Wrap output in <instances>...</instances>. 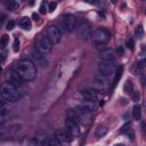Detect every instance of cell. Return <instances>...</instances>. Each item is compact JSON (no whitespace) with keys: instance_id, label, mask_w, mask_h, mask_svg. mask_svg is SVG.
Wrapping results in <instances>:
<instances>
[{"instance_id":"obj_14","label":"cell","mask_w":146,"mask_h":146,"mask_svg":"<svg viewBox=\"0 0 146 146\" xmlns=\"http://www.w3.org/2000/svg\"><path fill=\"white\" fill-rule=\"evenodd\" d=\"M94 83H95V86H96L98 89H105V88H107V87L110 86V80H108L107 76H104V75H102V74L98 73V74L95 76Z\"/></svg>"},{"instance_id":"obj_22","label":"cell","mask_w":146,"mask_h":146,"mask_svg":"<svg viewBox=\"0 0 146 146\" xmlns=\"http://www.w3.org/2000/svg\"><path fill=\"white\" fill-rule=\"evenodd\" d=\"M8 42H9V36H8L7 34H3V35L1 36V41H0V47H1V50H5V48L7 47Z\"/></svg>"},{"instance_id":"obj_20","label":"cell","mask_w":146,"mask_h":146,"mask_svg":"<svg viewBox=\"0 0 146 146\" xmlns=\"http://www.w3.org/2000/svg\"><path fill=\"white\" fill-rule=\"evenodd\" d=\"M122 72H123V67L120 66V67L116 70V72H115V76H114V80H113V88L117 84L119 80L121 79V76H122Z\"/></svg>"},{"instance_id":"obj_34","label":"cell","mask_w":146,"mask_h":146,"mask_svg":"<svg viewBox=\"0 0 146 146\" xmlns=\"http://www.w3.org/2000/svg\"><path fill=\"white\" fill-rule=\"evenodd\" d=\"M145 131H146V122H143V124H141V133H143V136L145 135Z\"/></svg>"},{"instance_id":"obj_15","label":"cell","mask_w":146,"mask_h":146,"mask_svg":"<svg viewBox=\"0 0 146 146\" xmlns=\"http://www.w3.org/2000/svg\"><path fill=\"white\" fill-rule=\"evenodd\" d=\"M57 139H58V141L62 144V145H65V144H67V143H70L71 140H72V136L65 130V131H62V130H57L56 132H55V135H54Z\"/></svg>"},{"instance_id":"obj_16","label":"cell","mask_w":146,"mask_h":146,"mask_svg":"<svg viewBox=\"0 0 146 146\" xmlns=\"http://www.w3.org/2000/svg\"><path fill=\"white\" fill-rule=\"evenodd\" d=\"M80 95L86 100H94L97 98V92L94 89H82L80 91Z\"/></svg>"},{"instance_id":"obj_35","label":"cell","mask_w":146,"mask_h":146,"mask_svg":"<svg viewBox=\"0 0 146 146\" xmlns=\"http://www.w3.org/2000/svg\"><path fill=\"white\" fill-rule=\"evenodd\" d=\"M32 16H33V18H34V21H39V16H38V15H36L35 13H34V14H33Z\"/></svg>"},{"instance_id":"obj_27","label":"cell","mask_w":146,"mask_h":146,"mask_svg":"<svg viewBox=\"0 0 146 146\" xmlns=\"http://www.w3.org/2000/svg\"><path fill=\"white\" fill-rule=\"evenodd\" d=\"M13 49H14V51H15V52H17V51L19 50V40H18L17 38H15V40H14Z\"/></svg>"},{"instance_id":"obj_4","label":"cell","mask_w":146,"mask_h":146,"mask_svg":"<svg viewBox=\"0 0 146 146\" xmlns=\"http://www.w3.org/2000/svg\"><path fill=\"white\" fill-rule=\"evenodd\" d=\"M35 48L39 52H41L42 55H47L51 51V48H52V43L49 41V39L44 35H41L38 38L36 42H35Z\"/></svg>"},{"instance_id":"obj_26","label":"cell","mask_w":146,"mask_h":146,"mask_svg":"<svg viewBox=\"0 0 146 146\" xmlns=\"http://www.w3.org/2000/svg\"><path fill=\"white\" fill-rule=\"evenodd\" d=\"M130 97L132 98V100H135V102H138V100H139V98H140V95H139V92H138V91L133 90V91L130 94Z\"/></svg>"},{"instance_id":"obj_29","label":"cell","mask_w":146,"mask_h":146,"mask_svg":"<svg viewBox=\"0 0 146 146\" xmlns=\"http://www.w3.org/2000/svg\"><path fill=\"white\" fill-rule=\"evenodd\" d=\"M130 130H131V128H130V123H128V124H124V125L122 127V129H121L120 132H121V133H123V132H127V133H128Z\"/></svg>"},{"instance_id":"obj_36","label":"cell","mask_w":146,"mask_h":146,"mask_svg":"<svg viewBox=\"0 0 146 146\" xmlns=\"http://www.w3.org/2000/svg\"><path fill=\"white\" fill-rule=\"evenodd\" d=\"M117 146H119V145H117ZM120 146H122V145H120Z\"/></svg>"},{"instance_id":"obj_6","label":"cell","mask_w":146,"mask_h":146,"mask_svg":"<svg viewBox=\"0 0 146 146\" xmlns=\"http://www.w3.org/2000/svg\"><path fill=\"white\" fill-rule=\"evenodd\" d=\"M116 72L115 65L113 64V62H102L98 65V73L110 78L111 75H113Z\"/></svg>"},{"instance_id":"obj_12","label":"cell","mask_w":146,"mask_h":146,"mask_svg":"<svg viewBox=\"0 0 146 146\" xmlns=\"http://www.w3.org/2000/svg\"><path fill=\"white\" fill-rule=\"evenodd\" d=\"M31 58H32V62L39 66H47V60H46V57L44 55H42L41 52H39L38 50H33L31 52Z\"/></svg>"},{"instance_id":"obj_17","label":"cell","mask_w":146,"mask_h":146,"mask_svg":"<svg viewBox=\"0 0 146 146\" xmlns=\"http://www.w3.org/2000/svg\"><path fill=\"white\" fill-rule=\"evenodd\" d=\"M33 144L35 146H50V139L46 136H35L33 138Z\"/></svg>"},{"instance_id":"obj_19","label":"cell","mask_w":146,"mask_h":146,"mask_svg":"<svg viewBox=\"0 0 146 146\" xmlns=\"http://www.w3.org/2000/svg\"><path fill=\"white\" fill-rule=\"evenodd\" d=\"M132 116L133 119L137 121V120H140L141 117V107L139 105H135L133 108H132Z\"/></svg>"},{"instance_id":"obj_18","label":"cell","mask_w":146,"mask_h":146,"mask_svg":"<svg viewBox=\"0 0 146 146\" xmlns=\"http://www.w3.org/2000/svg\"><path fill=\"white\" fill-rule=\"evenodd\" d=\"M19 25H21V27H23L24 30H31V27H32V22H31V19L29 18V17H23L22 19H21V23H19Z\"/></svg>"},{"instance_id":"obj_2","label":"cell","mask_w":146,"mask_h":146,"mask_svg":"<svg viewBox=\"0 0 146 146\" xmlns=\"http://www.w3.org/2000/svg\"><path fill=\"white\" fill-rule=\"evenodd\" d=\"M1 98H2V100L7 102V103H14V102L18 100L19 95L15 87H13L9 83H6L1 88Z\"/></svg>"},{"instance_id":"obj_3","label":"cell","mask_w":146,"mask_h":146,"mask_svg":"<svg viewBox=\"0 0 146 146\" xmlns=\"http://www.w3.org/2000/svg\"><path fill=\"white\" fill-rule=\"evenodd\" d=\"M110 39H111L110 32L104 29H98V30L94 31L91 34V40L97 46H105L110 41Z\"/></svg>"},{"instance_id":"obj_5","label":"cell","mask_w":146,"mask_h":146,"mask_svg":"<svg viewBox=\"0 0 146 146\" xmlns=\"http://www.w3.org/2000/svg\"><path fill=\"white\" fill-rule=\"evenodd\" d=\"M76 34L82 40H88L91 38V31L90 26L86 21H81L76 25Z\"/></svg>"},{"instance_id":"obj_31","label":"cell","mask_w":146,"mask_h":146,"mask_svg":"<svg viewBox=\"0 0 146 146\" xmlns=\"http://www.w3.org/2000/svg\"><path fill=\"white\" fill-rule=\"evenodd\" d=\"M14 26H15V22H14L13 19H10V21H8V22H7L6 29H7V30H13V29H14Z\"/></svg>"},{"instance_id":"obj_24","label":"cell","mask_w":146,"mask_h":146,"mask_svg":"<svg viewBox=\"0 0 146 146\" xmlns=\"http://www.w3.org/2000/svg\"><path fill=\"white\" fill-rule=\"evenodd\" d=\"M8 8H9V10H16V9L19 8V3L17 1H15V0H11L9 2V5H8Z\"/></svg>"},{"instance_id":"obj_30","label":"cell","mask_w":146,"mask_h":146,"mask_svg":"<svg viewBox=\"0 0 146 146\" xmlns=\"http://www.w3.org/2000/svg\"><path fill=\"white\" fill-rule=\"evenodd\" d=\"M56 7H57V3H56L55 1H52V2H49L48 9H49V11H50V13H52V11L56 9Z\"/></svg>"},{"instance_id":"obj_11","label":"cell","mask_w":146,"mask_h":146,"mask_svg":"<svg viewBox=\"0 0 146 146\" xmlns=\"http://www.w3.org/2000/svg\"><path fill=\"white\" fill-rule=\"evenodd\" d=\"M6 79H7V83L11 84L15 88L22 84V78L17 74V72H8L6 75Z\"/></svg>"},{"instance_id":"obj_10","label":"cell","mask_w":146,"mask_h":146,"mask_svg":"<svg viewBox=\"0 0 146 146\" xmlns=\"http://www.w3.org/2000/svg\"><path fill=\"white\" fill-rule=\"evenodd\" d=\"M65 127H66V131L72 136V137H75L79 135L80 132V128H79V123H76L75 121H73L72 119H66V122H65Z\"/></svg>"},{"instance_id":"obj_8","label":"cell","mask_w":146,"mask_h":146,"mask_svg":"<svg viewBox=\"0 0 146 146\" xmlns=\"http://www.w3.org/2000/svg\"><path fill=\"white\" fill-rule=\"evenodd\" d=\"M95 110H96L95 102L94 100H86L84 103H82L81 105H79L75 111H76V113L79 115H81V114L84 115V114H88V113H90V112H92Z\"/></svg>"},{"instance_id":"obj_32","label":"cell","mask_w":146,"mask_h":146,"mask_svg":"<svg viewBox=\"0 0 146 146\" xmlns=\"http://www.w3.org/2000/svg\"><path fill=\"white\" fill-rule=\"evenodd\" d=\"M6 112H7V107L5 105V100H2L1 102V116H3L6 114Z\"/></svg>"},{"instance_id":"obj_9","label":"cell","mask_w":146,"mask_h":146,"mask_svg":"<svg viewBox=\"0 0 146 146\" xmlns=\"http://www.w3.org/2000/svg\"><path fill=\"white\" fill-rule=\"evenodd\" d=\"M65 29L67 32H73V30L76 29V25H78V22H76V18L74 15H71V14H67L65 17H64V22H63Z\"/></svg>"},{"instance_id":"obj_25","label":"cell","mask_w":146,"mask_h":146,"mask_svg":"<svg viewBox=\"0 0 146 146\" xmlns=\"http://www.w3.org/2000/svg\"><path fill=\"white\" fill-rule=\"evenodd\" d=\"M136 35H137V38H139V39H141L143 36H144V29H143V26H138L137 27V30H136Z\"/></svg>"},{"instance_id":"obj_33","label":"cell","mask_w":146,"mask_h":146,"mask_svg":"<svg viewBox=\"0 0 146 146\" xmlns=\"http://www.w3.org/2000/svg\"><path fill=\"white\" fill-rule=\"evenodd\" d=\"M39 11H40V14H46V11H47V9H46V2H42L41 3V6L39 8Z\"/></svg>"},{"instance_id":"obj_7","label":"cell","mask_w":146,"mask_h":146,"mask_svg":"<svg viewBox=\"0 0 146 146\" xmlns=\"http://www.w3.org/2000/svg\"><path fill=\"white\" fill-rule=\"evenodd\" d=\"M46 36L49 39V41L52 43V44H56L60 41L62 39V32L60 30L55 26V25H50L48 29H47V32H46Z\"/></svg>"},{"instance_id":"obj_28","label":"cell","mask_w":146,"mask_h":146,"mask_svg":"<svg viewBox=\"0 0 146 146\" xmlns=\"http://www.w3.org/2000/svg\"><path fill=\"white\" fill-rule=\"evenodd\" d=\"M127 47L130 49V50H133V47H135V42H133V40L131 39V38H129L128 40H127Z\"/></svg>"},{"instance_id":"obj_23","label":"cell","mask_w":146,"mask_h":146,"mask_svg":"<svg viewBox=\"0 0 146 146\" xmlns=\"http://www.w3.org/2000/svg\"><path fill=\"white\" fill-rule=\"evenodd\" d=\"M124 90H125V92H128L129 95L135 90L133 89V86H132V83H131V81L129 80V81H127V83L124 84Z\"/></svg>"},{"instance_id":"obj_1","label":"cell","mask_w":146,"mask_h":146,"mask_svg":"<svg viewBox=\"0 0 146 146\" xmlns=\"http://www.w3.org/2000/svg\"><path fill=\"white\" fill-rule=\"evenodd\" d=\"M16 72L25 81H32L36 76V66L30 59H23L16 65Z\"/></svg>"},{"instance_id":"obj_21","label":"cell","mask_w":146,"mask_h":146,"mask_svg":"<svg viewBox=\"0 0 146 146\" xmlns=\"http://www.w3.org/2000/svg\"><path fill=\"white\" fill-rule=\"evenodd\" d=\"M106 133H107V128H105V127H103V125L97 127L96 130H95V136H96V137H103V136H105Z\"/></svg>"},{"instance_id":"obj_13","label":"cell","mask_w":146,"mask_h":146,"mask_svg":"<svg viewBox=\"0 0 146 146\" xmlns=\"http://www.w3.org/2000/svg\"><path fill=\"white\" fill-rule=\"evenodd\" d=\"M98 57L102 62H113L115 59V52L113 49H103L99 51Z\"/></svg>"}]
</instances>
